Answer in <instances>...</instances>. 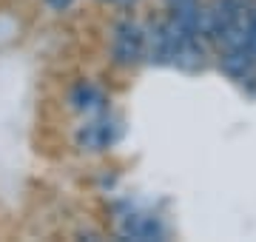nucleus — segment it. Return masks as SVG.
Returning a JSON list of instances; mask_svg holds the SVG:
<instances>
[{"label": "nucleus", "instance_id": "obj_1", "mask_svg": "<svg viewBox=\"0 0 256 242\" xmlns=\"http://www.w3.org/2000/svg\"><path fill=\"white\" fill-rule=\"evenodd\" d=\"M48 3H52V6H57V9H60V6H66V3H72V0H48Z\"/></svg>", "mask_w": 256, "mask_h": 242}]
</instances>
